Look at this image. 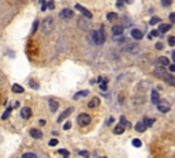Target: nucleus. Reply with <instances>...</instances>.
I'll return each mask as SVG.
<instances>
[{
	"label": "nucleus",
	"mask_w": 175,
	"mask_h": 158,
	"mask_svg": "<svg viewBox=\"0 0 175 158\" xmlns=\"http://www.w3.org/2000/svg\"><path fill=\"white\" fill-rule=\"evenodd\" d=\"M21 116H22V119H30L32 117V109L29 108V106H23L21 109Z\"/></svg>",
	"instance_id": "nucleus-9"
},
{
	"label": "nucleus",
	"mask_w": 175,
	"mask_h": 158,
	"mask_svg": "<svg viewBox=\"0 0 175 158\" xmlns=\"http://www.w3.org/2000/svg\"><path fill=\"white\" fill-rule=\"evenodd\" d=\"M168 44H170V46H174L175 45V38H174V37H170V38H168Z\"/></svg>",
	"instance_id": "nucleus-39"
},
{
	"label": "nucleus",
	"mask_w": 175,
	"mask_h": 158,
	"mask_svg": "<svg viewBox=\"0 0 175 158\" xmlns=\"http://www.w3.org/2000/svg\"><path fill=\"white\" fill-rule=\"evenodd\" d=\"M125 128H126V127H123V126L119 124V126H116L114 128V133H116V135H122V133L125 132Z\"/></svg>",
	"instance_id": "nucleus-21"
},
{
	"label": "nucleus",
	"mask_w": 175,
	"mask_h": 158,
	"mask_svg": "<svg viewBox=\"0 0 175 158\" xmlns=\"http://www.w3.org/2000/svg\"><path fill=\"white\" fill-rule=\"evenodd\" d=\"M11 112H12V108L10 106V108H7V109H6V112L3 113V116H1V119H3V120H7V119H8V116L11 115Z\"/></svg>",
	"instance_id": "nucleus-25"
},
{
	"label": "nucleus",
	"mask_w": 175,
	"mask_h": 158,
	"mask_svg": "<svg viewBox=\"0 0 175 158\" xmlns=\"http://www.w3.org/2000/svg\"><path fill=\"white\" fill-rule=\"evenodd\" d=\"M46 8H49V10H54V8H55V1H54V0H51L49 3H48Z\"/></svg>",
	"instance_id": "nucleus-36"
},
{
	"label": "nucleus",
	"mask_w": 175,
	"mask_h": 158,
	"mask_svg": "<svg viewBox=\"0 0 175 158\" xmlns=\"http://www.w3.org/2000/svg\"><path fill=\"white\" fill-rule=\"evenodd\" d=\"M30 135H32V138H34V139H41V138H43V132L40 130H37V128H33V130L30 131Z\"/></svg>",
	"instance_id": "nucleus-14"
},
{
	"label": "nucleus",
	"mask_w": 175,
	"mask_h": 158,
	"mask_svg": "<svg viewBox=\"0 0 175 158\" xmlns=\"http://www.w3.org/2000/svg\"><path fill=\"white\" fill-rule=\"evenodd\" d=\"M90 37L93 38L96 45H103L104 41H105V35H104L103 27H100L99 30H94V32H90Z\"/></svg>",
	"instance_id": "nucleus-2"
},
{
	"label": "nucleus",
	"mask_w": 175,
	"mask_h": 158,
	"mask_svg": "<svg viewBox=\"0 0 175 158\" xmlns=\"http://www.w3.org/2000/svg\"><path fill=\"white\" fill-rule=\"evenodd\" d=\"M121 126H123V127H126V126H127V120H126L123 116L121 117Z\"/></svg>",
	"instance_id": "nucleus-38"
},
{
	"label": "nucleus",
	"mask_w": 175,
	"mask_h": 158,
	"mask_svg": "<svg viewBox=\"0 0 175 158\" xmlns=\"http://www.w3.org/2000/svg\"><path fill=\"white\" fill-rule=\"evenodd\" d=\"M70 128H71V123H70V121H66V124L65 126H63V130H70Z\"/></svg>",
	"instance_id": "nucleus-37"
},
{
	"label": "nucleus",
	"mask_w": 175,
	"mask_h": 158,
	"mask_svg": "<svg viewBox=\"0 0 175 158\" xmlns=\"http://www.w3.org/2000/svg\"><path fill=\"white\" fill-rule=\"evenodd\" d=\"M126 1H127V3H133V1H134V0H126Z\"/></svg>",
	"instance_id": "nucleus-51"
},
{
	"label": "nucleus",
	"mask_w": 175,
	"mask_h": 158,
	"mask_svg": "<svg viewBox=\"0 0 175 158\" xmlns=\"http://www.w3.org/2000/svg\"><path fill=\"white\" fill-rule=\"evenodd\" d=\"M163 48H164V45H163L161 42H157V44H156V49H157V51H161Z\"/></svg>",
	"instance_id": "nucleus-41"
},
{
	"label": "nucleus",
	"mask_w": 175,
	"mask_h": 158,
	"mask_svg": "<svg viewBox=\"0 0 175 158\" xmlns=\"http://www.w3.org/2000/svg\"><path fill=\"white\" fill-rule=\"evenodd\" d=\"M168 68H170V72H174V71H175V66H174V64H168Z\"/></svg>",
	"instance_id": "nucleus-47"
},
{
	"label": "nucleus",
	"mask_w": 175,
	"mask_h": 158,
	"mask_svg": "<svg viewBox=\"0 0 175 158\" xmlns=\"http://www.w3.org/2000/svg\"><path fill=\"white\" fill-rule=\"evenodd\" d=\"M145 130H147V127H145V124H144V121H138V123L136 124V131H137V132L142 133Z\"/></svg>",
	"instance_id": "nucleus-18"
},
{
	"label": "nucleus",
	"mask_w": 175,
	"mask_h": 158,
	"mask_svg": "<svg viewBox=\"0 0 175 158\" xmlns=\"http://www.w3.org/2000/svg\"><path fill=\"white\" fill-rule=\"evenodd\" d=\"M56 144H57V139H52V141H49V146L54 147V146H56Z\"/></svg>",
	"instance_id": "nucleus-44"
},
{
	"label": "nucleus",
	"mask_w": 175,
	"mask_h": 158,
	"mask_svg": "<svg viewBox=\"0 0 175 158\" xmlns=\"http://www.w3.org/2000/svg\"><path fill=\"white\" fill-rule=\"evenodd\" d=\"M150 100H152V104H157L160 101V95L156 90H152V94H150Z\"/></svg>",
	"instance_id": "nucleus-16"
},
{
	"label": "nucleus",
	"mask_w": 175,
	"mask_h": 158,
	"mask_svg": "<svg viewBox=\"0 0 175 158\" xmlns=\"http://www.w3.org/2000/svg\"><path fill=\"white\" fill-rule=\"evenodd\" d=\"M22 158H37V155L34 153H25L22 154Z\"/></svg>",
	"instance_id": "nucleus-29"
},
{
	"label": "nucleus",
	"mask_w": 175,
	"mask_h": 158,
	"mask_svg": "<svg viewBox=\"0 0 175 158\" xmlns=\"http://www.w3.org/2000/svg\"><path fill=\"white\" fill-rule=\"evenodd\" d=\"M125 1H126V0H118V3H122V4L125 3Z\"/></svg>",
	"instance_id": "nucleus-50"
},
{
	"label": "nucleus",
	"mask_w": 175,
	"mask_h": 158,
	"mask_svg": "<svg viewBox=\"0 0 175 158\" xmlns=\"http://www.w3.org/2000/svg\"><path fill=\"white\" fill-rule=\"evenodd\" d=\"M134 40H141L142 38V32L141 30H138V29H133L131 30V34H130Z\"/></svg>",
	"instance_id": "nucleus-13"
},
{
	"label": "nucleus",
	"mask_w": 175,
	"mask_h": 158,
	"mask_svg": "<svg viewBox=\"0 0 175 158\" xmlns=\"http://www.w3.org/2000/svg\"><path fill=\"white\" fill-rule=\"evenodd\" d=\"M41 32L44 33V34H49V33H52L54 32V29H55V22H54V19L51 17H48V18H45L43 22H41Z\"/></svg>",
	"instance_id": "nucleus-1"
},
{
	"label": "nucleus",
	"mask_w": 175,
	"mask_h": 158,
	"mask_svg": "<svg viewBox=\"0 0 175 158\" xmlns=\"http://www.w3.org/2000/svg\"><path fill=\"white\" fill-rule=\"evenodd\" d=\"M78 22H79V27H81V29H84V30H88V29H89V25H88V22H86L85 19L81 18Z\"/></svg>",
	"instance_id": "nucleus-23"
},
{
	"label": "nucleus",
	"mask_w": 175,
	"mask_h": 158,
	"mask_svg": "<svg viewBox=\"0 0 175 158\" xmlns=\"http://www.w3.org/2000/svg\"><path fill=\"white\" fill-rule=\"evenodd\" d=\"M23 90H25V89L22 87L21 84H12V92L14 93H17V94H21V93H23Z\"/></svg>",
	"instance_id": "nucleus-19"
},
{
	"label": "nucleus",
	"mask_w": 175,
	"mask_h": 158,
	"mask_svg": "<svg viewBox=\"0 0 175 158\" xmlns=\"http://www.w3.org/2000/svg\"><path fill=\"white\" fill-rule=\"evenodd\" d=\"M59 153H60V154H65V155H68V154H70V153H68V150H65V149L59 150Z\"/></svg>",
	"instance_id": "nucleus-46"
},
{
	"label": "nucleus",
	"mask_w": 175,
	"mask_h": 158,
	"mask_svg": "<svg viewBox=\"0 0 175 158\" xmlns=\"http://www.w3.org/2000/svg\"><path fill=\"white\" fill-rule=\"evenodd\" d=\"M156 105H157V110H159L160 113H168L170 112V109H171V104H170L168 101H161L160 100Z\"/></svg>",
	"instance_id": "nucleus-3"
},
{
	"label": "nucleus",
	"mask_w": 175,
	"mask_h": 158,
	"mask_svg": "<svg viewBox=\"0 0 175 158\" xmlns=\"http://www.w3.org/2000/svg\"><path fill=\"white\" fill-rule=\"evenodd\" d=\"M40 3H43V4H44V3H45V0H40Z\"/></svg>",
	"instance_id": "nucleus-52"
},
{
	"label": "nucleus",
	"mask_w": 175,
	"mask_h": 158,
	"mask_svg": "<svg viewBox=\"0 0 175 158\" xmlns=\"http://www.w3.org/2000/svg\"><path fill=\"white\" fill-rule=\"evenodd\" d=\"M45 10H46V4L44 3L43 6H41V11H45Z\"/></svg>",
	"instance_id": "nucleus-49"
},
{
	"label": "nucleus",
	"mask_w": 175,
	"mask_h": 158,
	"mask_svg": "<svg viewBox=\"0 0 175 158\" xmlns=\"http://www.w3.org/2000/svg\"><path fill=\"white\" fill-rule=\"evenodd\" d=\"M97 82H99V84H100V83H107L108 79H107L105 76H100L99 79H97Z\"/></svg>",
	"instance_id": "nucleus-34"
},
{
	"label": "nucleus",
	"mask_w": 175,
	"mask_h": 158,
	"mask_svg": "<svg viewBox=\"0 0 175 158\" xmlns=\"http://www.w3.org/2000/svg\"><path fill=\"white\" fill-rule=\"evenodd\" d=\"M88 94H89V90H82V92H78L77 94L74 95V100H79V98H82V97H86Z\"/></svg>",
	"instance_id": "nucleus-20"
},
{
	"label": "nucleus",
	"mask_w": 175,
	"mask_h": 158,
	"mask_svg": "<svg viewBox=\"0 0 175 158\" xmlns=\"http://www.w3.org/2000/svg\"><path fill=\"white\" fill-rule=\"evenodd\" d=\"M73 110H74V108H68V109H66L65 112L62 113L60 116L57 117V123H62V121H65V119H67L70 115L73 113Z\"/></svg>",
	"instance_id": "nucleus-7"
},
{
	"label": "nucleus",
	"mask_w": 175,
	"mask_h": 158,
	"mask_svg": "<svg viewBox=\"0 0 175 158\" xmlns=\"http://www.w3.org/2000/svg\"><path fill=\"white\" fill-rule=\"evenodd\" d=\"M99 105H100V98H97V97L92 98L88 102V106H89V108H96V106H99Z\"/></svg>",
	"instance_id": "nucleus-17"
},
{
	"label": "nucleus",
	"mask_w": 175,
	"mask_h": 158,
	"mask_svg": "<svg viewBox=\"0 0 175 158\" xmlns=\"http://www.w3.org/2000/svg\"><path fill=\"white\" fill-rule=\"evenodd\" d=\"M163 78H164V81L167 82L168 84H171V86H174L175 84V78L172 74H164L163 75Z\"/></svg>",
	"instance_id": "nucleus-12"
},
{
	"label": "nucleus",
	"mask_w": 175,
	"mask_h": 158,
	"mask_svg": "<svg viewBox=\"0 0 175 158\" xmlns=\"http://www.w3.org/2000/svg\"><path fill=\"white\" fill-rule=\"evenodd\" d=\"M77 121H78V124L81 127H86L90 124V116L88 113H81L78 116V119H77Z\"/></svg>",
	"instance_id": "nucleus-4"
},
{
	"label": "nucleus",
	"mask_w": 175,
	"mask_h": 158,
	"mask_svg": "<svg viewBox=\"0 0 175 158\" xmlns=\"http://www.w3.org/2000/svg\"><path fill=\"white\" fill-rule=\"evenodd\" d=\"M38 124H40V126H45V124H46V120H45V119H41V120L38 121Z\"/></svg>",
	"instance_id": "nucleus-48"
},
{
	"label": "nucleus",
	"mask_w": 175,
	"mask_h": 158,
	"mask_svg": "<svg viewBox=\"0 0 175 158\" xmlns=\"http://www.w3.org/2000/svg\"><path fill=\"white\" fill-rule=\"evenodd\" d=\"M112 123H114V117H110V119H107V121H105V126H111Z\"/></svg>",
	"instance_id": "nucleus-42"
},
{
	"label": "nucleus",
	"mask_w": 175,
	"mask_h": 158,
	"mask_svg": "<svg viewBox=\"0 0 175 158\" xmlns=\"http://www.w3.org/2000/svg\"><path fill=\"white\" fill-rule=\"evenodd\" d=\"M112 34H114L115 37H119V35H122V34H123V26H121V25L112 26Z\"/></svg>",
	"instance_id": "nucleus-10"
},
{
	"label": "nucleus",
	"mask_w": 175,
	"mask_h": 158,
	"mask_svg": "<svg viewBox=\"0 0 175 158\" xmlns=\"http://www.w3.org/2000/svg\"><path fill=\"white\" fill-rule=\"evenodd\" d=\"M75 10H78L81 14L84 15L85 18H88V19H92V14H90L89 10H86L85 7H82V6H79V4H75Z\"/></svg>",
	"instance_id": "nucleus-6"
},
{
	"label": "nucleus",
	"mask_w": 175,
	"mask_h": 158,
	"mask_svg": "<svg viewBox=\"0 0 175 158\" xmlns=\"http://www.w3.org/2000/svg\"><path fill=\"white\" fill-rule=\"evenodd\" d=\"M101 158H105V157H101Z\"/></svg>",
	"instance_id": "nucleus-53"
},
{
	"label": "nucleus",
	"mask_w": 175,
	"mask_h": 158,
	"mask_svg": "<svg viewBox=\"0 0 175 158\" xmlns=\"http://www.w3.org/2000/svg\"><path fill=\"white\" fill-rule=\"evenodd\" d=\"M99 86H100V89L103 90V92H105V90H107V83H100Z\"/></svg>",
	"instance_id": "nucleus-45"
},
{
	"label": "nucleus",
	"mask_w": 175,
	"mask_h": 158,
	"mask_svg": "<svg viewBox=\"0 0 175 158\" xmlns=\"http://www.w3.org/2000/svg\"><path fill=\"white\" fill-rule=\"evenodd\" d=\"M30 87H34V89H38V83L34 81H30Z\"/></svg>",
	"instance_id": "nucleus-40"
},
{
	"label": "nucleus",
	"mask_w": 175,
	"mask_h": 158,
	"mask_svg": "<svg viewBox=\"0 0 175 158\" xmlns=\"http://www.w3.org/2000/svg\"><path fill=\"white\" fill-rule=\"evenodd\" d=\"M160 18H157V17H153V18H150V21H149V23L150 25H157V23H160Z\"/></svg>",
	"instance_id": "nucleus-28"
},
{
	"label": "nucleus",
	"mask_w": 175,
	"mask_h": 158,
	"mask_svg": "<svg viewBox=\"0 0 175 158\" xmlns=\"http://www.w3.org/2000/svg\"><path fill=\"white\" fill-rule=\"evenodd\" d=\"M170 22H171V23L175 22V12H171V14H170Z\"/></svg>",
	"instance_id": "nucleus-43"
},
{
	"label": "nucleus",
	"mask_w": 175,
	"mask_h": 158,
	"mask_svg": "<svg viewBox=\"0 0 175 158\" xmlns=\"http://www.w3.org/2000/svg\"><path fill=\"white\" fill-rule=\"evenodd\" d=\"M37 27H38V21H34V23H33V27H32V33H33V34L36 33Z\"/></svg>",
	"instance_id": "nucleus-33"
},
{
	"label": "nucleus",
	"mask_w": 175,
	"mask_h": 158,
	"mask_svg": "<svg viewBox=\"0 0 175 158\" xmlns=\"http://www.w3.org/2000/svg\"><path fill=\"white\" fill-rule=\"evenodd\" d=\"M144 124H145V127H152L155 124V119H145L144 120Z\"/></svg>",
	"instance_id": "nucleus-27"
},
{
	"label": "nucleus",
	"mask_w": 175,
	"mask_h": 158,
	"mask_svg": "<svg viewBox=\"0 0 175 158\" xmlns=\"http://www.w3.org/2000/svg\"><path fill=\"white\" fill-rule=\"evenodd\" d=\"M159 34H160V33L157 32V30H152V32L149 33V38H153V37H157Z\"/></svg>",
	"instance_id": "nucleus-32"
},
{
	"label": "nucleus",
	"mask_w": 175,
	"mask_h": 158,
	"mask_svg": "<svg viewBox=\"0 0 175 158\" xmlns=\"http://www.w3.org/2000/svg\"><path fill=\"white\" fill-rule=\"evenodd\" d=\"M73 17H74V14H73V11L70 10V8H65V10L60 11V18L62 19H71Z\"/></svg>",
	"instance_id": "nucleus-8"
},
{
	"label": "nucleus",
	"mask_w": 175,
	"mask_h": 158,
	"mask_svg": "<svg viewBox=\"0 0 175 158\" xmlns=\"http://www.w3.org/2000/svg\"><path fill=\"white\" fill-rule=\"evenodd\" d=\"M133 100H134V104H136V105H138V104H144V102H145V98H144V97H133Z\"/></svg>",
	"instance_id": "nucleus-26"
},
{
	"label": "nucleus",
	"mask_w": 175,
	"mask_h": 158,
	"mask_svg": "<svg viewBox=\"0 0 175 158\" xmlns=\"http://www.w3.org/2000/svg\"><path fill=\"white\" fill-rule=\"evenodd\" d=\"M118 14H115V12H108L107 14V19L108 21H116L118 19Z\"/></svg>",
	"instance_id": "nucleus-24"
},
{
	"label": "nucleus",
	"mask_w": 175,
	"mask_h": 158,
	"mask_svg": "<svg viewBox=\"0 0 175 158\" xmlns=\"http://www.w3.org/2000/svg\"><path fill=\"white\" fill-rule=\"evenodd\" d=\"M172 4V0H161V6L163 7H170Z\"/></svg>",
	"instance_id": "nucleus-31"
},
{
	"label": "nucleus",
	"mask_w": 175,
	"mask_h": 158,
	"mask_svg": "<svg viewBox=\"0 0 175 158\" xmlns=\"http://www.w3.org/2000/svg\"><path fill=\"white\" fill-rule=\"evenodd\" d=\"M78 154H79V155H82L84 158H89V153H88V151L81 150V151H78Z\"/></svg>",
	"instance_id": "nucleus-35"
},
{
	"label": "nucleus",
	"mask_w": 175,
	"mask_h": 158,
	"mask_svg": "<svg viewBox=\"0 0 175 158\" xmlns=\"http://www.w3.org/2000/svg\"><path fill=\"white\" fill-rule=\"evenodd\" d=\"M155 64H156L157 68H166V67L170 64V60H168L167 57H164V56H160L156 61H155Z\"/></svg>",
	"instance_id": "nucleus-5"
},
{
	"label": "nucleus",
	"mask_w": 175,
	"mask_h": 158,
	"mask_svg": "<svg viewBox=\"0 0 175 158\" xmlns=\"http://www.w3.org/2000/svg\"><path fill=\"white\" fill-rule=\"evenodd\" d=\"M133 146H134V147H141V146H142V142L139 141V139H133Z\"/></svg>",
	"instance_id": "nucleus-30"
},
{
	"label": "nucleus",
	"mask_w": 175,
	"mask_h": 158,
	"mask_svg": "<svg viewBox=\"0 0 175 158\" xmlns=\"http://www.w3.org/2000/svg\"><path fill=\"white\" fill-rule=\"evenodd\" d=\"M171 29V25H166V23H160L159 25V30L157 32L160 33V34H163V33H167L168 30Z\"/></svg>",
	"instance_id": "nucleus-15"
},
{
	"label": "nucleus",
	"mask_w": 175,
	"mask_h": 158,
	"mask_svg": "<svg viewBox=\"0 0 175 158\" xmlns=\"http://www.w3.org/2000/svg\"><path fill=\"white\" fill-rule=\"evenodd\" d=\"M57 108H59V102H57L55 98H51L49 100V110L55 113L57 110Z\"/></svg>",
	"instance_id": "nucleus-11"
},
{
	"label": "nucleus",
	"mask_w": 175,
	"mask_h": 158,
	"mask_svg": "<svg viewBox=\"0 0 175 158\" xmlns=\"http://www.w3.org/2000/svg\"><path fill=\"white\" fill-rule=\"evenodd\" d=\"M127 46H130V48H126V51H127V52L136 53V52H138V51H139V48H138V45H137V44H131V45H127Z\"/></svg>",
	"instance_id": "nucleus-22"
}]
</instances>
